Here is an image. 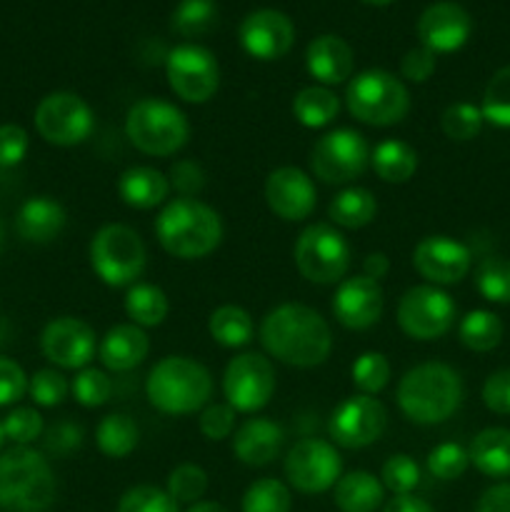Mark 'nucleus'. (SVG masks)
Segmentation results:
<instances>
[{"label": "nucleus", "instance_id": "obj_1", "mask_svg": "<svg viewBox=\"0 0 510 512\" xmlns=\"http://www.w3.org/2000/svg\"><path fill=\"white\" fill-rule=\"evenodd\" d=\"M258 335L265 353L290 368H318L333 350L328 320L303 303L275 305L260 323Z\"/></svg>", "mask_w": 510, "mask_h": 512}, {"label": "nucleus", "instance_id": "obj_2", "mask_svg": "<svg viewBox=\"0 0 510 512\" xmlns=\"http://www.w3.org/2000/svg\"><path fill=\"white\" fill-rule=\"evenodd\" d=\"M223 218L198 198H175L155 218L160 248L180 260H200L223 243Z\"/></svg>", "mask_w": 510, "mask_h": 512}, {"label": "nucleus", "instance_id": "obj_3", "mask_svg": "<svg viewBox=\"0 0 510 512\" xmlns=\"http://www.w3.org/2000/svg\"><path fill=\"white\" fill-rule=\"evenodd\" d=\"M463 378L440 360H428L400 378L398 408L410 423L438 425L458 413L463 403Z\"/></svg>", "mask_w": 510, "mask_h": 512}, {"label": "nucleus", "instance_id": "obj_4", "mask_svg": "<svg viewBox=\"0 0 510 512\" xmlns=\"http://www.w3.org/2000/svg\"><path fill=\"white\" fill-rule=\"evenodd\" d=\"M145 395L165 415H193L213 398V375L188 355H168L150 368Z\"/></svg>", "mask_w": 510, "mask_h": 512}, {"label": "nucleus", "instance_id": "obj_5", "mask_svg": "<svg viewBox=\"0 0 510 512\" xmlns=\"http://www.w3.org/2000/svg\"><path fill=\"white\" fill-rule=\"evenodd\" d=\"M55 503V475L48 458L30 445L0 453V508L45 512Z\"/></svg>", "mask_w": 510, "mask_h": 512}, {"label": "nucleus", "instance_id": "obj_6", "mask_svg": "<svg viewBox=\"0 0 510 512\" xmlns=\"http://www.w3.org/2000/svg\"><path fill=\"white\" fill-rule=\"evenodd\" d=\"M125 135L135 150L155 158H168L190 140L188 115L163 98H143L125 115Z\"/></svg>", "mask_w": 510, "mask_h": 512}, {"label": "nucleus", "instance_id": "obj_7", "mask_svg": "<svg viewBox=\"0 0 510 512\" xmlns=\"http://www.w3.org/2000/svg\"><path fill=\"white\" fill-rule=\"evenodd\" d=\"M345 105L355 120L373 128L398 125L410 110V93L400 78L388 70H363L345 90Z\"/></svg>", "mask_w": 510, "mask_h": 512}, {"label": "nucleus", "instance_id": "obj_8", "mask_svg": "<svg viewBox=\"0 0 510 512\" xmlns=\"http://www.w3.org/2000/svg\"><path fill=\"white\" fill-rule=\"evenodd\" d=\"M90 268L110 288H130L138 283L148 263L143 238L123 223L103 225L88 248Z\"/></svg>", "mask_w": 510, "mask_h": 512}, {"label": "nucleus", "instance_id": "obj_9", "mask_svg": "<svg viewBox=\"0 0 510 512\" xmlns=\"http://www.w3.org/2000/svg\"><path fill=\"white\" fill-rule=\"evenodd\" d=\"M295 268L308 283L335 285L350 270V245L330 223H313L298 235L293 248Z\"/></svg>", "mask_w": 510, "mask_h": 512}, {"label": "nucleus", "instance_id": "obj_10", "mask_svg": "<svg viewBox=\"0 0 510 512\" xmlns=\"http://www.w3.org/2000/svg\"><path fill=\"white\" fill-rule=\"evenodd\" d=\"M370 165V145L353 128L328 130L310 150V173L328 185H345L360 178Z\"/></svg>", "mask_w": 510, "mask_h": 512}, {"label": "nucleus", "instance_id": "obj_11", "mask_svg": "<svg viewBox=\"0 0 510 512\" xmlns=\"http://www.w3.org/2000/svg\"><path fill=\"white\" fill-rule=\"evenodd\" d=\"M93 108L80 95L58 90L45 95L35 108V130L40 138L58 148H73L93 135Z\"/></svg>", "mask_w": 510, "mask_h": 512}, {"label": "nucleus", "instance_id": "obj_12", "mask_svg": "<svg viewBox=\"0 0 510 512\" xmlns=\"http://www.w3.org/2000/svg\"><path fill=\"white\" fill-rule=\"evenodd\" d=\"M398 325L413 340H438L458 318V305L438 285H415L398 303Z\"/></svg>", "mask_w": 510, "mask_h": 512}, {"label": "nucleus", "instance_id": "obj_13", "mask_svg": "<svg viewBox=\"0 0 510 512\" xmlns=\"http://www.w3.org/2000/svg\"><path fill=\"white\" fill-rule=\"evenodd\" d=\"M165 78L170 90L185 103H208L220 88V65L208 48L183 43L165 58Z\"/></svg>", "mask_w": 510, "mask_h": 512}, {"label": "nucleus", "instance_id": "obj_14", "mask_svg": "<svg viewBox=\"0 0 510 512\" xmlns=\"http://www.w3.org/2000/svg\"><path fill=\"white\" fill-rule=\"evenodd\" d=\"M283 470L298 493L318 495L335 488L343 475V458L328 440L303 438L288 450Z\"/></svg>", "mask_w": 510, "mask_h": 512}, {"label": "nucleus", "instance_id": "obj_15", "mask_svg": "<svg viewBox=\"0 0 510 512\" xmlns=\"http://www.w3.org/2000/svg\"><path fill=\"white\" fill-rule=\"evenodd\" d=\"M275 393V368L263 353L235 355L223 373L225 403L235 413H258Z\"/></svg>", "mask_w": 510, "mask_h": 512}, {"label": "nucleus", "instance_id": "obj_16", "mask_svg": "<svg viewBox=\"0 0 510 512\" xmlns=\"http://www.w3.org/2000/svg\"><path fill=\"white\" fill-rule=\"evenodd\" d=\"M388 428V410L375 395H353L333 410L328 433L335 445L345 450H363L378 443Z\"/></svg>", "mask_w": 510, "mask_h": 512}, {"label": "nucleus", "instance_id": "obj_17", "mask_svg": "<svg viewBox=\"0 0 510 512\" xmlns=\"http://www.w3.org/2000/svg\"><path fill=\"white\" fill-rule=\"evenodd\" d=\"M40 350L58 368L83 370L98 353V338L85 320L60 315L50 320L40 333Z\"/></svg>", "mask_w": 510, "mask_h": 512}, {"label": "nucleus", "instance_id": "obj_18", "mask_svg": "<svg viewBox=\"0 0 510 512\" xmlns=\"http://www.w3.org/2000/svg\"><path fill=\"white\" fill-rule=\"evenodd\" d=\"M413 265L430 285H455L473 268L468 245L450 235H428L413 250Z\"/></svg>", "mask_w": 510, "mask_h": 512}, {"label": "nucleus", "instance_id": "obj_19", "mask_svg": "<svg viewBox=\"0 0 510 512\" xmlns=\"http://www.w3.org/2000/svg\"><path fill=\"white\" fill-rule=\"evenodd\" d=\"M265 203L270 213H275L285 223H300L313 215L318 190L305 170L283 165V168H275L265 180Z\"/></svg>", "mask_w": 510, "mask_h": 512}, {"label": "nucleus", "instance_id": "obj_20", "mask_svg": "<svg viewBox=\"0 0 510 512\" xmlns=\"http://www.w3.org/2000/svg\"><path fill=\"white\" fill-rule=\"evenodd\" d=\"M240 45L255 60H278L290 53L295 43V28L280 10L260 8L245 15L238 30Z\"/></svg>", "mask_w": 510, "mask_h": 512}, {"label": "nucleus", "instance_id": "obj_21", "mask_svg": "<svg viewBox=\"0 0 510 512\" xmlns=\"http://www.w3.org/2000/svg\"><path fill=\"white\" fill-rule=\"evenodd\" d=\"M335 320L348 330H368L380 323L385 308L383 288L375 280L365 275H353L338 283V290L333 295Z\"/></svg>", "mask_w": 510, "mask_h": 512}, {"label": "nucleus", "instance_id": "obj_22", "mask_svg": "<svg viewBox=\"0 0 510 512\" xmlns=\"http://www.w3.org/2000/svg\"><path fill=\"white\" fill-rule=\"evenodd\" d=\"M473 33V20L468 10L450 0L428 5L418 20V38L420 45L438 53H455L468 43Z\"/></svg>", "mask_w": 510, "mask_h": 512}, {"label": "nucleus", "instance_id": "obj_23", "mask_svg": "<svg viewBox=\"0 0 510 512\" xmlns=\"http://www.w3.org/2000/svg\"><path fill=\"white\" fill-rule=\"evenodd\" d=\"M285 433L268 418H250L235 430L233 455L248 468H265L280 455Z\"/></svg>", "mask_w": 510, "mask_h": 512}, {"label": "nucleus", "instance_id": "obj_24", "mask_svg": "<svg viewBox=\"0 0 510 512\" xmlns=\"http://www.w3.org/2000/svg\"><path fill=\"white\" fill-rule=\"evenodd\" d=\"M305 68L320 85H340L353 75V48L338 35H318L305 50Z\"/></svg>", "mask_w": 510, "mask_h": 512}, {"label": "nucleus", "instance_id": "obj_25", "mask_svg": "<svg viewBox=\"0 0 510 512\" xmlns=\"http://www.w3.org/2000/svg\"><path fill=\"white\" fill-rule=\"evenodd\" d=\"M150 353V338L133 323L113 325L98 343V358L110 373H130Z\"/></svg>", "mask_w": 510, "mask_h": 512}, {"label": "nucleus", "instance_id": "obj_26", "mask_svg": "<svg viewBox=\"0 0 510 512\" xmlns=\"http://www.w3.org/2000/svg\"><path fill=\"white\" fill-rule=\"evenodd\" d=\"M68 223V213L63 205L50 195H35L20 205L15 215V230L25 243L45 245L58 238Z\"/></svg>", "mask_w": 510, "mask_h": 512}, {"label": "nucleus", "instance_id": "obj_27", "mask_svg": "<svg viewBox=\"0 0 510 512\" xmlns=\"http://www.w3.org/2000/svg\"><path fill=\"white\" fill-rule=\"evenodd\" d=\"M118 195L128 208L153 210L168 200L170 180L160 170L135 165L118 178Z\"/></svg>", "mask_w": 510, "mask_h": 512}, {"label": "nucleus", "instance_id": "obj_28", "mask_svg": "<svg viewBox=\"0 0 510 512\" xmlns=\"http://www.w3.org/2000/svg\"><path fill=\"white\" fill-rule=\"evenodd\" d=\"M470 463L485 478H510V430L485 428L473 438L468 448Z\"/></svg>", "mask_w": 510, "mask_h": 512}, {"label": "nucleus", "instance_id": "obj_29", "mask_svg": "<svg viewBox=\"0 0 510 512\" xmlns=\"http://www.w3.org/2000/svg\"><path fill=\"white\" fill-rule=\"evenodd\" d=\"M385 488L368 470L340 475L333 488V500L340 512H375L383 505Z\"/></svg>", "mask_w": 510, "mask_h": 512}, {"label": "nucleus", "instance_id": "obj_30", "mask_svg": "<svg viewBox=\"0 0 510 512\" xmlns=\"http://www.w3.org/2000/svg\"><path fill=\"white\" fill-rule=\"evenodd\" d=\"M370 165L383 183H408L418 170V153L405 140L388 138L370 150Z\"/></svg>", "mask_w": 510, "mask_h": 512}, {"label": "nucleus", "instance_id": "obj_31", "mask_svg": "<svg viewBox=\"0 0 510 512\" xmlns=\"http://www.w3.org/2000/svg\"><path fill=\"white\" fill-rule=\"evenodd\" d=\"M375 215H378V200L368 188H358V185L340 190L328 205V218L345 230L365 228L373 223Z\"/></svg>", "mask_w": 510, "mask_h": 512}, {"label": "nucleus", "instance_id": "obj_32", "mask_svg": "<svg viewBox=\"0 0 510 512\" xmlns=\"http://www.w3.org/2000/svg\"><path fill=\"white\" fill-rule=\"evenodd\" d=\"M170 313L168 295L153 283H135L125 293V315L138 328H158Z\"/></svg>", "mask_w": 510, "mask_h": 512}, {"label": "nucleus", "instance_id": "obj_33", "mask_svg": "<svg viewBox=\"0 0 510 512\" xmlns=\"http://www.w3.org/2000/svg\"><path fill=\"white\" fill-rule=\"evenodd\" d=\"M340 113V100L325 85H308L293 98V115L303 128L318 130L333 123Z\"/></svg>", "mask_w": 510, "mask_h": 512}, {"label": "nucleus", "instance_id": "obj_34", "mask_svg": "<svg viewBox=\"0 0 510 512\" xmlns=\"http://www.w3.org/2000/svg\"><path fill=\"white\" fill-rule=\"evenodd\" d=\"M208 333L223 348H245L255 335V323L250 313L240 305H220L210 313Z\"/></svg>", "mask_w": 510, "mask_h": 512}, {"label": "nucleus", "instance_id": "obj_35", "mask_svg": "<svg viewBox=\"0 0 510 512\" xmlns=\"http://www.w3.org/2000/svg\"><path fill=\"white\" fill-rule=\"evenodd\" d=\"M138 440H140L138 423L125 413L105 415V418L98 423V430H95V443H98V450L113 460L128 458V455L138 448Z\"/></svg>", "mask_w": 510, "mask_h": 512}, {"label": "nucleus", "instance_id": "obj_36", "mask_svg": "<svg viewBox=\"0 0 510 512\" xmlns=\"http://www.w3.org/2000/svg\"><path fill=\"white\" fill-rule=\"evenodd\" d=\"M505 325L490 310H470L458 325V338L473 353H490L503 343Z\"/></svg>", "mask_w": 510, "mask_h": 512}, {"label": "nucleus", "instance_id": "obj_37", "mask_svg": "<svg viewBox=\"0 0 510 512\" xmlns=\"http://www.w3.org/2000/svg\"><path fill=\"white\" fill-rule=\"evenodd\" d=\"M218 23V5L215 0H180L173 10L170 25L183 38H200L210 33Z\"/></svg>", "mask_w": 510, "mask_h": 512}, {"label": "nucleus", "instance_id": "obj_38", "mask_svg": "<svg viewBox=\"0 0 510 512\" xmlns=\"http://www.w3.org/2000/svg\"><path fill=\"white\" fill-rule=\"evenodd\" d=\"M475 288L488 303L510 305V260L503 255L480 260L475 268Z\"/></svg>", "mask_w": 510, "mask_h": 512}, {"label": "nucleus", "instance_id": "obj_39", "mask_svg": "<svg viewBox=\"0 0 510 512\" xmlns=\"http://www.w3.org/2000/svg\"><path fill=\"white\" fill-rule=\"evenodd\" d=\"M485 123L495 128H510V65L493 73L483 90V103H480Z\"/></svg>", "mask_w": 510, "mask_h": 512}, {"label": "nucleus", "instance_id": "obj_40", "mask_svg": "<svg viewBox=\"0 0 510 512\" xmlns=\"http://www.w3.org/2000/svg\"><path fill=\"white\" fill-rule=\"evenodd\" d=\"M243 512H290L293 498H290L288 485L275 478H260L245 490Z\"/></svg>", "mask_w": 510, "mask_h": 512}, {"label": "nucleus", "instance_id": "obj_41", "mask_svg": "<svg viewBox=\"0 0 510 512\" xmlns=\"http://www.w3.org/2000/svg\"><path fill=\"white\" fill-rule=\"evenodd\" d=\"M390 360L385 358L378 350H368V353L358 355L350 368V378H353V385L363 395H378L388 388L390 383Z\"/></svg>", "mask_w": 510, "mask_h": 512}, {"label": "nucleus", "instance_id": "obj_42", "mask_svg": "<svg viewBox=\"0 0 510 512\" xmlns=\"http://www.w3.org/2000/svg\"><path fill=\"white\" fill-rule=\"evenodd\" d=\"M483 123V113L473 103H453L440 115V128L455 143H468V140L478 138Z\"/></svg>", "mask_w": 510, "mask_h": 512}, {"label": "nucleus", "instance_id": "obj_43", "mask_svg": "<svg viewBox=\"0 0 510 512\" xmlns=\"http://www.w3.org/2000/svg\"><path fill=\"white\" fill-rule=\"evenodd\" d=\"M208 490V473L200 465L183 463L168 475V495L175 503H200V498Z\"/></svg>", "mask_w": 510, "mask_h": 512}, {"label": "nucleus", "instance_id": "obj_44", "mask_svg": "<svg viewBox=\"0 0 510 512\" xmlns=\"http://www.w3.org/2000/svg\"><path fill=\"white\" fill-rule=\"evenodd\" d=\"M380 483L393 495H410L420 485V465L410 455H390L380 470Z\"/></svg>", "mask_w": 510, "mask_h": 512}, {"label": "nucleus", "instance_id": "obj_45", "mask_svg": "<svg viewBox=\"0 0 510 512\" xmlns=\"http://www.w3.org/2000/svg\"><path fill=\"white\" fill-rule=\"evenodd\" d=\"M70 390H73V398L78 400L83 408H100L110 400L113 395V380L108 378L105 370L98 368H83L78 370L75 380L70 383Z\"/></svg>", "mask_w": 510, "mask_h": 512}, {"label": "nucleus", "instance_id": "obj_46", "mask_svg": "<svg viewBox=\"0 0 510 512\" xmlns=\"http://www.w3.org/2000/svg\"><path fill=\"white\" fill-rule=\"evenodd\" d=\"M70 393V383L63 373L53 368H43L28 378V395L40 408H58Z\"/></svg>", "mask_w": 510, "mask_h": 512}, {"label": "nucleus", "instance_id": "obj_47", "mask_svg": "<svg viewBox=\"0 0 510 512\" xmlns=\"http://www.w3.org/2000/svg\"><path fill=\"white\" fill-rule=\"evenodd\" d=\"M470 465L468 450L460 443H440L428 453V470L438 480H458Z\"/></svg>", "mask_w": 510, "mask_h": 512}, {"label": "nucleus", "instance_id": "obj_48", "mask_svg": "<svg viewBox=\"0 0 510 512\" xmlns=\"http://www.w3.org/2000/svg\"><path fill=\"white\" fill-rule=\"evenodd\" d=\"M118 512H178V503L155 485H135L125 490L118 503Z\"/></svg>", "mask_w": 510, "mask_h": 512}, {"label": "nucleus", "instance_id": "obj_49", "mask_svg": "<svg viewBox=\"0 0 510 512\" xmlns=\"http://www.w3.org/2000/svg\"><path fill=\"white\" fill-rule=\"evenodd\" d=\"M5 440H13L15 445H30L43 438L45 423L43 415L35 408H15L3 420Z\"/></svg>", "mask_w": 510, "mask_h": 512}, {"label": "nucleus", "instance_id": "obj_50", "mask_svg": "<svg viewBox=\"0 0 510 512\" xmlns=\"http://www.w3.org/2000/svg\"><path fill=\"white\" fill-rule=\"evenodd\" d=\"M235 410L228 403H208L200 410L198 428L213 443H220L225 438H233L235 433Z\"/></svg>", "mask_w": 510, "mask_h": 512}, {"label": "nucleus", "instance_id": "obj_51", "mask_svg": "<svg viewBox=\"0 0 510 512\" xmlns=\"http://www.w3.org/2000/svg\"><path fill=\"white\" fill-rule=\"evenodd\" d=\"M83 438L85 433L78 423H73V420H60V423L50 425L43 433L45 453L55 455V458H68L75 450H80Z\"/></svg>", "mask_w": 510, "mask_h": 512}, {"label": "nucleus", "instance_id": "obj_52", "mask_svg": "<svg viewBox=\"0 0 510 512\" xmlns=\"http://www.w3.org/2000/svg\"><path fill=\"white\" fill-rule=\"evenodd\" d=\"M28 393V375L15 360L0 355V408L18 403Z\"/></svg>", "mask_w": 510, "mask_h": 512}, {"label": "nucleus", "instance_id": "obj_53", "mask_svg": "<svg viewBox=\"0 0 510 512\" xmlns=\"http://www.w3.org/2000/svg\"><path fill=\"white\" fill-rule=\"evenodd\" d=\"M30 140L20 125H0V168H15L28 155Z\"/></svg>", "mask_w": 510, "mask_h": 512}, {"label": "nucleus", "instance_id": "obj_54", "mask_svg": "<svg viewBox=\"0 0 510 512\" xmlns=\"http://www.w3.org/2000/svg\"><path fill=\"white\" fill-rule=\"evenodd\" d=\"M170 188L180 193V198H195L205 188V170L195 160H178L170 168Z\"/></svg>", "mask_w": 510, "mask_h": 512}, {"label": "nucleus", "instance_id": "obj_55", "mask_svg": "<svg viewBox=\"0 0 510 512\" xmlns=\"http://www.w3.org/2000/svg\"><path fill=\"white\" fill-rule=\"evenodd\" d=\"M483 403L490 413L510 415V368L488 375L483 383Z\"/></svg>", "mask_w": 510, "mask_h": 512}, {"label": "nucleus", "instance_id": "obj_56", "mask_svg": "<svg viewBox=\"0 0 510 512\" xmlns=\"http://www.w3.org/2000/svg\"><path fill=\"white\" fill-rule=\"evenodd\" d=\"M435 73V53L428 48H410L400 60V75L410 83H425Z\"/></svg>", "mask_w": 510, "mask_h": 512}, {"label": "nucleus", "instance_id": "obj_57", "mask_svg": "<svg viewBox=\"0 0 510 512\" xmlns=\"http://www.w3.org/2000/svg\"><path fill=\"white\" fill-rule=\"evenodd\" d=\"M475 512H510V483H498L485 490Z\"/></svg>", "mask_w": 510, "mask_h": 512}, {"label": "nucleus", "instance_id": "obj_58", "mask_svg": "<svg viewBox=\"0 0 510 512\" xmlns=\"http://www.w3.org/2000/svg\"><path fill=\"white\" fill-rule=\"evenodd\" d=\"M383 512H435L425 500L410 495H395L388 505H385Z\"/></svg>", "mask_w": 510, "mask_h": 512}, {"label": "nucleus", "instance_id": "obj_59", "mask_svg": "<svg viewBox=\"0 0 510 512\" xmlns=\"http://www.w3.org/2000/svg\"><path fill=\"white\" fill-rule=\"evenodd\" d=\"M388 270H390L388 255H385V253H370L368 258L363 260V273H360V275H365V278L380 283V278H385V275H388Z\"/></svg>", "mask_w": 510, "mask_h": 512}, {"label": "nucleus", "instance_id": "obj_60", "mask_svg": "<svg viewBox=\"0 0 510 512\" xmlns=\"http://www.w3.org/2000/svg\"><path fill=\"white\" fill-rule=\"evenodd\" d=\"M188 512H230V510L223 508L220 503H208V500H200V503L190 505Z\"/></svg>", "mask_w": 510, "mask_h": 512}, {"label": "nucleus", "instance_id": "obj_61", "mask_svg": "<svg viewBox=\"0 0 510 512\" xmlns=\"http://www.w3.org/2000/svg\"><path fill=\"white\" fill-rule=\"evenodd\" d=\"M363 3H368V5H388V3H393V0H363Z\"/></svg>", "mask_w": 510, "mask_h": 512}, {"label": "nucleus", "instance_id": "obj_62", "mask_svg": "<svg viewBox=\"0 0 510 512\" xmlns=\"http://www.w3.org/2000/svg\"><path fill=\"white\" fill-rule=\"evenodd\" d=\"M5 445V430H3V420H0V450H3Z\"/></svg>", "mask_w": 510, "mask_h": 512}, {"label": "nucleus", "instance_id": "obj_63", "mask_svg": "<svg viewBox=\"0 0 510 512\" xmlns=\"http://www.w3.org/2000/svg\"><path fill=\"white\" fill-rule=\"evenodd\" d=\"M3 243H5V230H3V220H0V250H3Z\"/></svg>", "mask_w": 510, "mask_h": 512}]
</instances>
